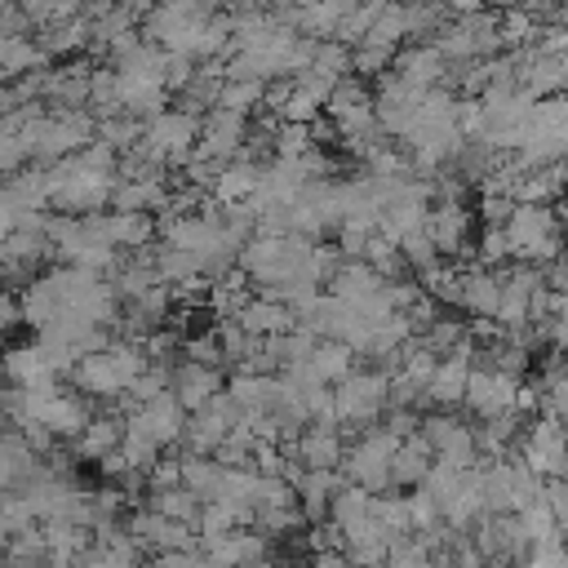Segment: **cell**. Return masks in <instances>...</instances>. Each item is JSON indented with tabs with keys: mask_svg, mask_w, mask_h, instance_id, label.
Wrapping results in <instances>:
<instances>
[{
	"mask_svg": "<svg viewBox=\"0 0 568 568\" xmlns=\"http://www.w3.org/2000/svg\"><path fill=\"white\" fill-rule=\"evenodd\" d=\"M146 364H151V359H146V351H142L138 342H106L102 351H89V355L75 359L71 382H75L84 395L111 399V395H124L129 382H133Z\"/></svg>",
	"mask_w": 568,
	"mask_h": 568,
	"instance_id": "1",
	"label": "cell"
},
{
	"mask_svg": "<svg viewBox=\"0 0 568 568\" xmlns=\"http://www.w3.org/2000/svg\"><path fill=\"white\" fill-rule=\"evenodd\" d=\"M506 235H510V257L515 262L546 266L564 253V226H559V213L550 204H515V213L506 222Z\"/></svg>",
	"mask_w": 568,
	"mask_h": 568,
	"instance_id": "2",
	"label": "cell"
},
{
	"mask_svg": "<svg viewBox=\"0 0 568 568\" xmlns=\"http://www.w3.org/2000/svg\"><path fill=\"white\" fill-rule=\"evenodd\" d=\"M390 408V377L382 368L368 373H346L333 386V417L337 426H359L368 430L373 422H382V413Z\"/></svg>",
	"mask_w": 568,
	"mask_h": 568,
	"instance_id": "3",
	"label": "cell"
},
{
	"mask_svg": "<svg viewBox=\"0 0 568 568\" xmlns=\"http://www.w3.org/2000/svg\"><path fill=\"white\" fill-rule=\"evenodd\" d=\"M195 142H200V115L195 111H155L151 124L142 129V151L164 164V169H182L191 155H195Z\"/></svg>",
	"mask_w": 568,
	"mask_h": 568,
	"instance_id": "4",
	"label": "cell"
},
{
	"mask_svg": "<svg viewBox=\"0 0 568 568\" xmlns=\"http://www.w3.org/2000/svg\"><path fill=\"white\" fill-rule=\"evenodd\" d=\"M399 453V435H390L386 426H368L342 457V475L351 484H364L368 493H386L390 488V462Z\"/></svg>",
	"mask_w": 568,
	"mask_h": 568,
	"instance_id": "5",
	"label": "cell"
},
{
	"mask_svg": "<svg viewBox=\"0 0 568 568\" xmlns=\"http://www.w3.org/2000/svg\"><path fill=\"white\" fill-rule=\"evenodd\" d=\"M519 462L541 475L546 484L550 479H568V426L555 422L550 413H541L537 422L524 426V439H519Z\"/></svg>",
	"mask_w": 568,
	"mask_h": 568,
	"instance_id": "6",
	"label": "cell"
},
{
	"mask_svg": "<svg viewBox=\"0 0 568 568\" xmlns=\"http://www.w3.org/2000/svg\"><path fill=\"white\" fill-rule=\"evenodd\" d=\"M213 13L186 4V0H160L151 13H146V40L160 44L164 53H191L195 58V40L204 31Z\"/></svg>",
	"mask_w": 568,
	"mask_h": 568,
	"instance_id": "7",
	"label": "cell"
},
{
	"mask_svg": "<svg viewBox=\"0 0 568 568\" xmlns=\"http://www.w3.org/2000/svg\"><path fill=\"white\" fill-rule=\"evenodd\" d=\"M515 395H519V377L515 373H506V368H493V364H484V368H470V382H466V408L475 413V417H497V413H510L515 408Z\"/></svg>",
	"mask_w": 568,
	"mask_h": 568,
	"instance_id": "8",
	"label": "cell"
},
{
	"mask_svg": "<svg viewBox=\"0 0 568 568\" xmlns=\"http://www.w3.org/2000/svg\"><path fill=\"white\" fill-rule=\"evenodd\" d=\"M186 408H182V399L173 395V390H160L155 399H146V404H138L124 422L133 426V430H142V435H151L160 448H173L182 435H186Z\"/></svg>",
	"mask_w": 568,
	"mask_h": 568,
	"instance_id": "9",
	"label": "cell"
},
{
	"mask_svg": "<svg viewBox=\"0 0 568 568\" xmlns=\"http://www.w3.org/2000/svg\"><path fill=\"white\" fill-rule=\"evenodd\" d=\"M235 417H240V408L231 404V395L226 390H217L204 408H195L191 417H186V448L195 453V457H213L217 453V444L231 435V426H235Z\"/></svg>",
	"mask_w": 568,
	"mask_h": 568,
	"instance_id": "10",
	"label": "cell"
},
{
	"mask_svg": "<svg viewBox=\"0 0 568 568\" xmlns=\"http://www.w3.org/2000/svg\"><path fill=\"white\" fill-rule=\"evenodd\" d=\"M422 435L430 439L435 457L448 462V466H457V470H466V466L479 462V439H475V430L462 426V422L448 417V413H426V417H422Z\"/></svg>",
	"mask_w": 568,
	"mask_h": 568,
	"instance_id": "11",
	"label": "cell"
},
{
	"mask_svg": "<svg viewBox=\"0 0 568 568\" xmlns=\"http://www.w3.org/2000/svg\"><path fill=\"white\" fill-rule=\"evenodd\" d=\"M244 142H248L244 115L213 106V111L200 120V142H195V155H204V160H213V164H226V160H235V155L244 151Z\"/></svg>",
	"mask_w": 568,
	"mask_h": 568,
	"instance_id": "12",
	"label": "cell"
},
{
	"mask_svg": "<svg viewBox=\"0 0 568 568\" xmlns=\"http://www.w3.org/2000/svg\"><path fill=\"white\" fill-rule=\"evenodd\" d=\"M342 457H346V444L337 422H306L302 435L293 439V462L302 470H337Z\"/></svg>",
	"mask_w": 568,
	"mask_h": 568,
	"instance_id": "13",
	"label": "cell"
},
{
	"mask_svg": "<svg viewBox=\"0 0 568 568\" xmlns=\"http://www.w3.org/2000/svg\"><path fill=\"white\" fill-rule=\"evenodd\" d=\"M426 231H430L439 257H462V253L470 248V213H466L457 200H444L439 209H430Z\"/></svg>",
	"mask_w": 568,
	"mask_h": 568,
	"instance_id": "14",
	"label": "cell"
},
{
	"mask_svg": "<svg viewBox=\"0 0 568 568\" xmlns=\"http://www.w3.org/2000/svg\"><path fill=\"white\" fill-rule=\"evenodd\" d=\"M169 390L182 399V408H186V413H195V408H204V404H209L217 390H226V386H222V377H217V368H213V364H195V359H186V364H178V368H173Z\"/></svg>",
	"mask_w": 568,
	"mask_h": 568,
	"instance_id": "15",
	"label": "cell"
},
{
	"mask_svg": "<svg viewBox=\"0 0 568 568\" xmlns=\"http://www.w3.org/2000/svg\"><path fill=\"white\" fill-rule=\"evenodd\" d=\"M200 546H204V555H213L217 564H231V568H248V564L266 559V537L253 532L248 524L244 528H231L222 537H204Z\"/></svg>",
	"mask_w": 568,
	"mask_h": 568,
	"instance_id": "16",
	"label": "cell"
},
{
	"mask_svg": "<svg viewBox=\"0 0 568 568\" xmlns=\"http://www.w3.org/2000/svg\"><path fill=\"white\" fill-rule=\"evenodd\" d=\"M231 320H240L253 337H280V333H288L293 324H297V315L280 302V297H266V293H257V297H248Z\"/></svg>",
	"mask_w": 568,
	"mask_h": 568,
	"instance_id": "17",
	"label": "cell"
},
{
	"mask_svg": "<svg viewBox=\"0 0 568 568\" xmlns=\"http://www.w3.org/2000/svg\"><path fill=\"white\" fill-rule=\"evenodd\" d=\"M444 71H448V58L439 53V44H413L395 58V75L413 89H435L444 84Z\"/></svg>",
	"mask_w": 568,
	"mask_h": 568,
	"instance_id": "18",
	"label": "cell"
},
{
	"mask_svg": "<svg viewBox=\"0 0 568 568\" xmlns=\"http://www.w3.org/2000/svg\"><path fill=\"white\" fill-rule=\"evenodd\" d=\"M262 173H266V164H257V160H248V155L226 160V164L217 169V182H213L217 204H240V200H253V191L262 186Z\"/></svg>",
	"mask_w": 568,
	"mask_h": 568,
	"instance_id": "19",
	"label": "cell"
},
{
	"mask_svg": "<svg viewBox=\"0 0 568 568\" xmlns=\"http://www.w3.org/2000/svg\"><path fill=\"white\" fill-rule=\"evenodd\" d=\"M430 466H435V448H430V439L422 430L399 439V453L390 462V488H417L430 475Z\"/></svg>",
	"mask_w": 568,
	"mask_h": 568,
	"instance_id": "20",
	"label": "cell"
},
{
	"mask_svg": "<svg viewBox=\"0 0 568 568\" xmlns=\"http://www.w3.org/2000/svg\"><path fill=\"white\" fill-rule=\"evenodd\" d=\"M342 484H346V475H337V470H302L297 466L293 488H297V501H302L311 524H320V515H328V501H333V493Z\"/></svg>",
	"mask_w": 568,
	"mask_h": 568,
	"instance_id": "21",
	"label": "cell"
},
{
	"mask_svg": "<svg viewBox=\"0 0 568 568\" xmlns=\"http://www.w3.org/2000/svg\"><path fill=\"white\" fill-rule=\"evenodd\" d=\"M40 457H36V448L22 439V435H0V493H9V488H27L36 475H40V466H36Z\"/></svg>",
	"mask_w": 568,
	"mask_h": 568,
	"instance_id": "22",
	"label": "cell"
},
{
	"mask_svg": "<svg viewBox=\"0 0 568 568\" xmlns=\"http://www.w3.org/2000/svg\"><path fill=\"white\" fill-rule=\"evenodd\" d=\"M306 364L315 368V377H320V382L337 386L346 373H355V351H351L346 342H337V337H320Z\"/></svg>",
	"mask_w": 568,
	"mask_h": 568,
	"instance_id": "23",
	"label": "cell"
},
{
	"mask_svg": "<svg viewBox=\"0 0 568 568\" xmlns=\"http://www.w3.org/2000/svg\"><path fill=\"white\" fill-rule=\"evenodd\" d=\"M120 439H124V417H93V422L75 435V453H84V457L102 462L106 453H115V448H120Z\"/></svg>",
	"mask_w": 568,
	"mask_h": 568,
	"instance_id": "24",
	"label": "cell"
},
{
	"mask_svg": "<svg viewBox=\"0 0 568 568\" xmlns=\"http://www.w3.org/2000/svg\"><path fill=\"white\" fill-rule=\"evenodd\" d=\"M106 235H111L115 248H142L160 231H155V222L146 213H120L115 209V213H106Z\"/></svg>",
	"mask_w": 568,
	"mask_h": 568,
	"instance_id": "25",
	"label": "cell"
},
{
	"mask_svg": "<svg viewBox=\"0 0 568 568\" xmlns=\"http://www.w3.org/2000/svg\"><path fill=\"white\" fill-rule=\"evenodd\" d=\"M200 506H204V501H200L186 484L151 493V510H160V515H169V519H178V524H191V528H195V519H200Z\"/></svg>",
	"mask_w": 568,
	"mask_h": 568,
	"instance_id": "26",
	"label": "cell"
},
{
	"mask_svg": "<svg viewBox=\"0 0 568 568\" xmlns=\"http://www.w3.org/2000/svg\"><path fill=\"white\" fill-rule=\"evenodd\" d=\"M217 479H222V462L217 457H186L182 462V484L200 497V501H213L217 497Z\"/></svg>",
	"mask_w": 568,
	"mask_h": 568,
	"instance_id": "27",
	"label": "cell"
},
{
	"mask_svg": "<svg viewBox=\"0 0 568 568\" xmlns=\"http://www.w3.org/2000/svg\"><path fill=\"white\" fill-rule=\"evenodd\" d=\"M244 524H248V515L235 510V506H226V501H204V506H200V519H195L200 541H204V537H222V532L244 528Z\"/></svg>",
	"mask_w": 568,
	"mask_h": 568,
	"instance_id": "28",
	"label": "cell"
},
{
	"mask_svg": "<svg viewBox=\"0 0 568 568\" xmlns=\"http://www.w3.org/2000/svg\"><path fill=\"white\" fill-rule=\"evenodd\" d=\"M253 524H257L262 532H293V528H302V524H306V510H302V501L262 506V510H253Z\"/></svg>",
	"mask_w": 568,
	"mask_h": 568,
	"instance_id": "29",
	"label": "cell"
},
{
	"mask_svg": "<svg viewBox=\"0 0 568 568\" xmlns=\"http://www.w3.org/2000/svg\"><path fill=\"white\" fill-rule=\"evenodd\" d=\"M257 102H262V80H222V93H217V106L222 111L248 115Z\"/></svg>",
	"mask_w": 568,
	"mask_h": 568,
	"instance_id": "30",
	"label": "cell"
},
{
	"mask_svg": "<svg viewBox=\"0 0 568 568\" xmlns=\"http://www.w3.org/2000/svg\"><path fill=\"white\" fill-rule=\"evenodd\" d=\"M546 506L555 510V524H559V532L568 541V479H550L546 484Z\"/></svg>",
	"mask_w": 568,
	"mask_h": 568,
	"instance_id": "31",
	"label": "cell"
},
{
	"mask_svg": "<svg viewBox=\"0 0 568 568\" xmlns=\"http://www.w3.org/2000/svg\"><path fill=\"white\" fill-rule=\"evenodd\" d=\"M311 568H351V559H346V550H315Z\"/></svg>",
	"mask_w": 568,
	"mask_h": 568,
	"instance_id": "32",
	"label": "cell"
},
{
	"mask_svg": "<svg viewBox=\"0 0 568 568\" xmlns=\"http://www.w3.org/2000/svg\"><path fill=\"white\" fill-rule=\"evenodd\" d=\"M22 320V311H18V302H9V297H0V337L13 328Z\"/></svg>",
	"mask_w": 568,
	"mask_h": 568,
	"instance_id": "33",
	"label": "cell"
},
{
	"mask_svg": "<svg viewBox=\"0 0 568 568\" xmlns=\"http://www.w3.org/2000/svg\"><path fill=\"white\" fill-rule=\"evenodd\" d=\"M195 568H231V564H217L213 555H200V564H195Z\"/></svg>",
	"mask_w": 568,
	"mask_h": 568,
	"instance_id": "34",
	"label": "cell"
},
{
	"mask_svg": "<svg viewBox=\"0 0 568 568\" xmlns=\"http://www.w3.org/2000/svg\"><path fill=\"white\" fill-rule=\"evenodd\" d=\"M248 568H275V564H271V559H257V564H248Z\"/></svg>",
	"mask_w": 568,
	"mask_h": 568,
	"instance_id": "35",
	"label": "cell"
},
{
	"mask_svg": "<svg viewBox=\"0 0 568 568\" xmlns=\"http://www.w3.org/2000/svg\"><path fill=\"white\" fill-rule=\"evenodd\" d=\"M0 568H9V564H4V555H0Z\"/></svg>",
	"mask_w": 568,
	"mask_h": 568,
	"instance_id": "36",
	"label": "cell"
},
{
	"mask_svg": "<svg viewBox=\"0 0 568 568\" xmlns=\"http://www.w3.org/2000/svg\"><path fill=\"white\" fill-rule=\"evenodd\" d=\"M4 4H9V0H0V9H4Z\"/></svg>",
	"mask_w": 568,
	"mask_h": 568,
	"instance_id": "37",
	"label": "cell"
}]
</instances>
